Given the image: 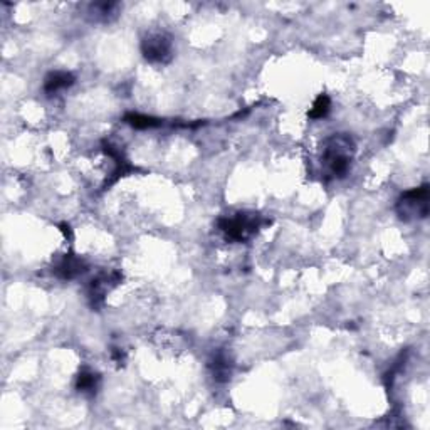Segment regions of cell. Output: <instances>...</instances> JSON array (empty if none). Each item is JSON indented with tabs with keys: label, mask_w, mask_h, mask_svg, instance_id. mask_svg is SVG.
I'll use <instances>...</instances> for the list:
<instances>
[{
	"label": "cell",
	"mask_w": 430,
	"mask_h": 430,
	"mask_svg": "<svg viewBox=\"0 0 430 430\" xmlns=\"http://www.w3.org/2000/svg\"><path fill=\"white\" fill-rule=\"evenodd\" d=\"M99 383H101V377H99V373H96V371L93 370L85 368L78 373L74 387H76V390L79 392V394H85V395L91 396L98 392Z\"/></svg>",
	"instance_id": "9c48e42d"
},
{
	"label": "cell",
	"mask_w": 430,
	"mask_h": 430,
	"mask_svg": "<svg viewBox=\"0 0 430 430\" xmlns=\"http://www.w3.org/2000/svg\"><path fill=\"white\" fill-rule=\"evenodd\" d=\"M267 220L259 212L239 210L225 214L217 220V227L227 242H249L256 237Z\"/></svg>",
	"instance_id": "7a4b0ae2"
},
{
	"label": "cell",
	"mask_w": 430,
	"mask_h": 430,
	"mask_svg": "<svg viewBox=\"0 0 430 430\" xmlns=\"http://www.w3.org/2000/svg\"><path fill=\"white\" fill-rule=\"evenodd\" d=\"M357 143L348 133H335L321 145L320 162L327 178H343L353 164Z\"/></svg>",
	"instance_id": "6da1fadb"
},
{
	"label": "cell",
	"mask_w": 430,
	"mask_h": 430,
	"mask_svg": "<svg viewBox=\"0 0 430 430\" xmlns=\"http://www.w3.org/2000/svg\"><path fill=\"white\" fill-rule=\"evenodd\" d=\"M395 210L399 219L403 220V222H415V220L427 219L430 210L429 183L403 192L396 200Z\"/></svg>",
	"instance_id": "3957f363"
},
{
	"label": "cell",
	"mask_w": 430,
	"mask_h": 430,
	"mask_svg": "<svg viewBox=\"0 0 430 430\" xmlns=\"http://www.w3.org/2000/svg\"><path fill=\"white\" fill-rule=\"evenodd\" d=\"M141 54L150 64H169L173 57L172 37L165 32H152L141 41Z\"/></svg>",
	"instance_id": "277c9868"
},
{
	"label": "cell",
	"mask_w": 430,
	"mask_h": 430,
	"mask_svg": "<svg viewBox=\"0 0 430 430\" xmlns=\"http://www.w3.org/2000/svg\"><path fill=\"white\" fill-rule=\"evenodd\" d=\"M329 111H331V98L328 94L321 93L313 103L311 110L308 111V116H310V120H323L327 118Z\"/></svg>",
	"instance_id": "8fae6325"
},
{
	"label": "cell",
	"mask_w": 430,
	"mask_h": 430,
	"mask_svg": "<svg viewBox=\"0 0 430 430\" xmlns=\"http://www.w3.org/2000/svg\"><path fill=\"white\" fill-rule=\"evenodd\" d=\"M87 271V262L83 257L74 256V254H64L56 261L52 267V274L62 281H73Z\"/></svg>",
	"instance_id": "8992f818"
},
{
	"label": "cell",
	"mask_w": 430,
	"mask_h": 430,
	"mask_svg": "<svg viewBox=\"0 0 430 430\" xmlns=\"http://www.w3.org/2000/svg\"><path fill=\"white\" fill-rule=\"evenodd\" d=\"M123 279L118 271H101L91 279L89 284H87V299H89V304L93 310H98V308L103 306L104 298L106 294L110 293L113 287H116Z\"/></svg>",
	"instance_id": "5b68a950"
},
{
	"label": "cell",
	"mask_w": 430,
	"mask_h": 430,
	"mask_svg": "<svg viewBox=\"0 0 430 430\" xmlns=\"http://www.w3.org/2000/svg\"><path fill=\"white\" fill-rule=\"evenodd\" d=\"M76 83V76L69 71H51L48 76L44 78L43 89L48 96H54L61 91L69 89L71 86Z\"/></svg>",
	"instance_id": "52a82bcc"
},
{
	"label": "cell",
	"mask_w": 430,
	"mask_h": 430,
	"mask_svg": "<svg viewBox=\"0 0 430 430\" xmlns=\"http://www.w3.org/2000/svg\"><path fill=\"white\" fill-rule=\"evenodd\" d=\"M123 121L135 129H152L164 124V120L153 118V116L140 115V113H127Z\"/></svg>",
	"instance_id": "30bf717a"
},
{
	"label": "cell",
	"mask_w": 430,
	"mask_h": 430,
	"mask_svg": "<svg viewBox=\"0 0 430 430\" xmlns=\"http://www.w3.org/2000/svg\"><path fill=\"white\" fill-rule=\"evenodd\" d=\"M59 227H61L62 234H64V236H66V239H68V237H69V239H73V231H71V227H69L68 224H61Z\"/></svg>",
	"instance_id": "5bb4252c"
},
{
	"label": "cell",
	"mask_w": 430,
	"mask_h": 430,
	"mask_svg": "<svg viewBox=\"0 0 430 430\" xmlns=\"http://www.w3.org/2000/svg\"><path fill=\"white\" fill-rule=\"evenodd\" d=\"M116 7H118V3H115V2L91 3V6H89V15L94 20H103V22H106V20L110 19L113 14H115Z\"/></svg>",
	"instance_id": "7c38bea8"
},
{
	"label": "cell",
	"mask_w": 430,
	"mask_h": 430,
	"mask_svg": "<svg viewBox=\"0 0 430 430\" xmlns=\"http://www.w3.org/2000/svg\"><path fill=\"white\" fill-rule=\"evenodd\" d=\"M111 358L118 366L124 365V353L121 352V348H111Z\"/></svg>",
	"instance_id": "4fadbf2b"
},
{
	"label": "cell",
	"mask_w": 430,
	"mask_h": 430,
	"mask_svg": "<svg viewBox=\"0 0 430 430\" xmlns=\"http://www.w3.org/2000/svg\"><path fill=\"white\" fill-rule=\"evenodd\" d=\"M208 371H210L212 378L219 383L229 382L232 377V360L227 357V353L219 350L210 357L208 360Z\"/></svg>",
	"instance_id": "ba28073f"
}]
</instances>
